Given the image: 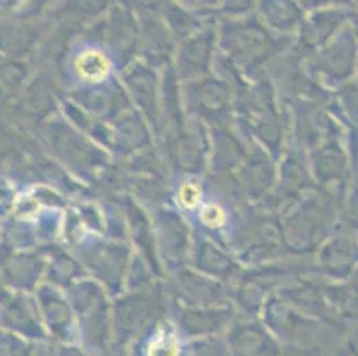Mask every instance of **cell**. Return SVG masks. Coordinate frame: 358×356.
Listing matches in <instances>:
<instances>
[{"mask_svg":"<svg viewBox=\"0 0 358 356\" xmlns=\"http://www.w3.org/2000/svg\"><path fill=\"white\" fill-rule=\"evenodd\" d=\"M75 66H77V71L80 73V77L90 80V83L102 80V78H106L110 71L109 59L96 50L83 52V54L77 57V61H75Z\"/></svg>","mask_w":358,"mask_h":356,"instance_id":"6da1fadb","label":"cell"},{"mask_svg":"<svg viewBox=\"0 0 358 356\" xmlns=\"http://www.w3.org/2000/svg\"><path fill=\"white\" fill-rule=\"evenodd\" d=\"M178 200L185 208H194L201 200V191L196 184H184L178 191Z\"/></svg>","mask_w":358,"mask_h":356,"instance_id":"3957f363","label":"cell"},{"mask_svg":"<svg viewBox=\"0 0 358 356\" xmlns=\"http://www.w3.org/2000/svg\"><path fill=\"white\" fill-rule=\"evenodd\" d=\"M224 220H227V214L217 205H207L201 211V221L210 228H220L224 223Z\"/></svg>","mask_w":358,"mask_h":356,"instance_id":"277c9868","label":"cell"},{"mask_svg":"<svg viewBox=\"0 0 358 356\" xmlns=\"http://www.w3.org/2000/svg\"><path fill=\"white\" fill-rule=\"evenodd\" d=\"M178 346L173 337H161L152 344L148 356H177Z\"/></svg>","mask_w":358,"mask_h":356,"instance_id":"7a4b0ae2","label":"cell"}]
</instances>
